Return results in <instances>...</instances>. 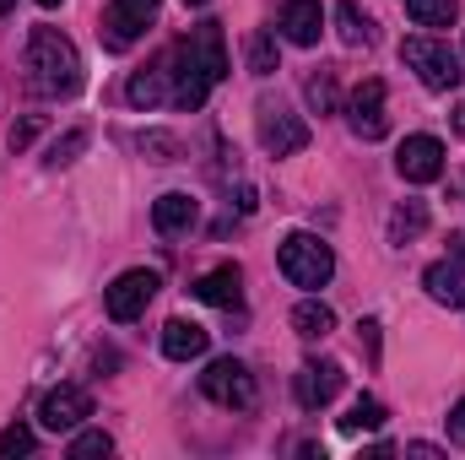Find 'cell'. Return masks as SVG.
<instances>
[{"instance_id":"cell-20","label":"cell","mask_w":465,"mask_h":460,"mask_svg":"<svg viewBox=\"0 0 465 460\" xmlns=\"http://www.w3.org/2000/svg\"><path fill=\"white\" fill-rule=\"evenodd\" d=\"M406 16H411L417 27H455L460 0H406Z\"/></svg>"},{"instance_id":"cell-3","label":"cell","mask_w":465,"mask_h":460,"mask_svg":"<svg viewBox=\"0 0 465 460\" xmlns=\"http://www.w3.org/2000/svg\"><path fill=\"white\" fill-rule=\"evenodd\" d=\"M276 265H282V276H287L292 287H309V293L336 276V255H331V244L314 238V233H287L282 249H276Z\"/></svg>"},{"instance_id":"cell-35","label":"cell","mask_w":465,"mask_h":460,"mask_svg":"<svg viewBox=\"0 0 465 460\" xmlns=\"http://www.w3.org/2000/svg\"><path fill=\"white\" fill-rule=\"evenodd\" d=\"M38 5H44V11H49V5H60V0H38Z\"/></svg>"},{"instance_id":"cell-9","label":"cell","mask_w":465,"mask_h":460,"mask_svg":"<svg viewBox=\"0 0 465 460\" xmlns=\"http://www.w3.org/2000/svg\"><path fill=\"white\" fill-rule=\"evenodd\" d=\"M341 385H347V374H341V363H331V357H309V363L292 374V395H298L303 412L331 406V401L341 395Z\"/></svg>"},{"instance_id":"cell-33","label":"cell","mask_w":465,"mask_h":460,"mask_svg":"<svg viewBox=\"0 0 465 460\" xmlns=\"http://www.w3.org/2000/svg\"><path fill=\"white\" fill-rule=\"evenodd\" d=\"M455 135H465V98H460V109H455Z\"/></svg>"},{"instance_id":"cell-36","label":"cell","mask_w":465,"mask_h":460,"mask_svg":"<svg viewBox=\"0 0 465 460\" xmlns=\"http://www.w3.org/2000/svg\"><path fill=\"white\" fill-rule=\"evenodd\" d=\"M190 5H206V0H190Z\"/></svg>"},{"instance_id":"cell-2","label":"cell","mask_w":465,"mask_h":460,"mask_svg":"<svg viewBox=\"0 0 465 460\" xmlns=\"http://www.w3.org/2000/svg\"><path fill=\"white\" fill-rule=\"evenodd\" d=\"M22 65H27V82H33L44 98H71V93H82V55H76V44H71L60 27H33Z\"/></svg>"},{"instance_id":"cell-27","label":"cell","mask_w":465,"mask_h":460,"mask_svg":"<svg viewBox=\"0 0 465 460\" xmlns=\"http://www.w3.org/2000/svg\"><path fill=\"white\" fill-rule=\"evenodd\" d=\"M109 450H114V439H109V434H98V428H93V434H76V439H71V455H76V460L109 455Z\"/></svg>"},{"instance_id":"cell-26","label":"cell","mask_w":465,"mask_h":460,"mask_svg":"<svg viewBox=\"0 0 465 460\" xmlns=\"http://www.w3.org/2000/svg\"><path fill=\"white\" fill-rule=\"evenodd\" d=\"M33 445H38V439H33V428H27V423H11V428H5V434H0V455H33Z\"/></svg>"},{"instance_id":"cell-10","label":"cell","mask_w":465,"mask_h":460,"mask_svg":"<svg viewBox=\"0 0 465 460\" xmlns=\"http://www.w3.org/2000/svg\"><path fill=\"white\" fill-rule=\"evenodd\" d=\"M93 417V395L82 390V385H54L49 395H44V406H38V423L49 428V434H71V428H82Z\"/></svg>"},{"instance_id":"cell-24","label":"cell","mask_w":465,"mask_h":460,"mask_svg":"<svg viewBox=\"0 0 465 460\" xmlns=\"http://www.w3.org/2000/svg\"><path fill=\"white\" fill-rule=\"evenodd\" d=\"M303 98H309V109H314V115H336V76H331V71H320V76H309V87H303Z\"/></svg>"},{"instance_id":"cell-16","label":"cell","mask_w":465,"mask_h":460,"mask_svg":"<svg viewBox=\"0 0 465 460\" xmlns=\"http://www.w3.org/2000/svg\"><path fill=\"white\" fill-rule=\"evenodd\" d=\"M190 293H195L201 304H217V309H238V304H243V271H238L232 260H228V265H212V271H206V276H201V282H195Z\"/></svg>"},{"instance_id":"cell-17","label":"cell","mask_w":465,"mask_h":460,"mask_svg":"<svg viewBox=\"0 0 465 460\" xmlns=\"http://www.w3.org/2000/svg\"><path fill=\"white\" fill-rule=\"evenodd\" d=\"M168 87H173V76H168V55H157L152 65H141V71L130 76L124 98H130L135 109H157V104H168Z\"/></svg>"},{"instance_id":"cell-4","label":"cell","mask_w":465,"mask_h":460,"mask_svg":"<svg viewBox=\"0 0 465 460\" xmlns=\"http://www.w3.org/2000/svg\"><path fill=\"white\" fill-rule=\"evenodd\" d=\"M401 60L417 71V82L428 87V93H450L455 82H460V55L444 44V38H433V33H417V38H406L401 44Z\"/></svg>"},{"instance_id":"cell-7","label":"cell","mask_w":465,"mask_h":460,"mask_svg":"<svg viewBox=\"0 0 465 460\" xmlns=\"http://www.w3.org/2000/svg\"><path fill=\"white\" fill-rule=\"evenodd\" d=\"M157 11H163V0H109L104 5V44L109 49H130L152 22H157Z\"/></svg>"},{"instance_id":"cell-13","label":"cell","mask_w":465,"mask_h":460,"mask_svg":"<svg viewBox=\"0 0 465 460\" xmlns=\"http://www.w3.org/2000/svg\"><path fill=\"white\" fill-rule=\"evenodd\" d=\"M460 282H465V233H450V260H439V265H428L422 271V287L439 298V304H460L465 293H460Z\"/></svg>"},{"instance_id":"cell-32","label":"cell","mask_w":465,"mask_h":460,"mask_svg":"<svg viewBox=\"0 0 465 460\" xmlns=\"http://www.w3.org/2000/svg\"><path fill=\"white\" fill-rule=\"evenodd\" d=\"M450 434L465 445V401H455V412H450Z\"/></svg>"},{"instance_id":"cell-22","label":"cell","mask_w":465,"mask_h":460,"mask_svg":"<svg viewBox=\"0 0 465 460\" xmlns=\"http://www.w3.org/2000/svg\"><path fill=\"white\" fill-rule=\"evenodd\" d=\"M384 423H390V412H384V401H373V395H357L351 412L341 417L347 434H373V428H384Z\"/></svg>"},{"instance_id":"cell-8","label":"cell","mask_w":465,"mask_h":460,"mask_svg":"<svg viewBox=\"0 0 465 460\" xmlns=\"http://www.w3.org/2000/svg\"><path fill=\"white\" fill-rule=\"evenodd\" d=\"M157 287H163V282H157V271H141V265H135V271H124V276H114V287L104 293V309H109V320H114V325L141 320Z\"/></svg>"},{"instance_id":"cell-14","label":"cell","mask_w":465,"mask_h":460,"mask_svg":"<svg viewBox=\"0 0 465 460\" xmlns=\"http://www.w3.org/2000/svg\"><path fill=\"white\" fill-rule=\"evenodd\" d=\"M325 33V5L320 0H287L282 5V38L298 44V49H314Z\"/></svg>"},{"instance_id":"cell-19","label":"cell","mask_w":465,"mask_h":460,"mask_svg":"<svg viewBox=\"0 0 465 460\" xmlns=\"http://www.w3.org/2000/svg\"><path fill=\"white\" fill-rule=\"evenodd\" d=\"M292 331H298L303 342H325V336L336 331V309L320 304V298H303V304L292 309Z\"/></svg>"},{"instance_id":"cell-31","label":"cell","mask_w":465,"mask_h":460,"mask_svg":"<svg viewBox=\"0 0 465 460\" xmlns=\"http://www.w3.org/2000/svg\"><path fill=\"white\" fill-rule=\"evenodd\" d=\"M357 331H362V342H368V357L379 363V320H362Z\"/></svg>"},{"instance_id":"cell-30","label":"cell","mask_w":465,"mask_h":460,"mask_svg":"<svg viewBox=\"0 0 465 460\" xmlns=\"http://www.w3.org/2000/svg\"><path fill=\"white\" fill-rule=\"evenodd\" d=\"M33 135H38V115H27L16 130H11V152H27V146H33Z\"/></svg>"},{"instance_id":"cell-28","label":"cell","mask_w":465,"mask_h":460,"mask_svg":"<svg viewBox=\"0 0 465 460\" xmlns=\"http://www.w3.org/2000/svg\"><path fill=\"white\" fill-rule=\"evenodd\" d=\"M141 152H152V163H173L179 141H173V135H163V130H152V135H141Z\"/></svg>"},{"instance_id":"cell-6","label":"cell","mask_w":465,"mask_h":460,"mask_svg":"<svg viewBox=\"0 0 465 460\" xmlns=\"http://www.w3.org/2000/svg\"><path fill=\"white\" fill-rule=\"evenodd\" d=\"M201 395L228 406V412H249L254 406V374L238 363V357H217L206 374H201Z\"/></svg>"},{"instance_id":"cell-11","label":"cell","mask_w":465,"mask_h":460,"mask_svg":"<svg viewBox=\"0 0 465 460\" xmlns=\"http://www.w3.org/2000/svg\"><path fill=\"white\" fill-rule=\"evenodd\" d=\"M347 125H351V135H357V141H384L390 115H384V82H379V76H368V82L351 93Z\"/></svg>"},{"instance_id":"cell-18","label":"cell","mask_w":465,"mask_h":460,"mask_svg":"<svg viewBox=\"0 0 465 460\" xmlns=\"http://www.w3.org/2000/svg\"><path fill=\"white\" fill-rule=\"evenodd\" d=\"M206 346H212V331L195 325V320H168V325H163V352H168L173 363L206 357Z\"/></svg>"},{"instance_id":"cell-34","label":"cell","mask_w":465,"mask_h":460,"mask_svg":"<svg viewBox=\"0 0 465 460\" xmlns=\"http://www.w3.org/2000/svg\"><path fill=\"white\" fill-rule=\"evenodd\" d=\"M11 5H16V0H0V16H5V11H11Z\"/></svg>"},{"instance_id":"cell-1","label":"cell","mask_w":465,"mask_h":460,"mask_svg":"<svg viewBox=\"0 0 465 460\" xmlns=\"http://www.w3.org/2000/svg\"><path fill=\"white\" fill-rule=\"evenodd\" d=\"M168 76H173L168 104L195 115V109L206 104V93H212L217 82H228V44H223V27H217V22H201L190 38H179V44L168 49Z\"/></svg>"},{"instance_id":"cell-29","label":"cell","mask_w":465,"mask_h":460,"mask_svg":"<svg viewBox=\"0 0 465 460\" xmlns=\"http://www.w3.org/2000/svg\"><path fill=\"white\" fill-rule=\"evenodd\" d=\"M82 146H87V130H71L65 141H54V146H49V163H71Z\"/></svg>"},{"instance_id":"cell-25","label":"cell","mask_w":465,"mask_h":460,"mask_svg":"<svg viewBox=\"0 0 465 460\" xmlns=\"http://www.w3.org/2000/svg\"><path fill=\"white\" fill-rule=\"evenodd\" d=\"M249 71H254V76H271V71H276V38H271V33H254V38H249Z\"/></svg>"},{"instance_id":"cell-15","label":"cell","mask_w":465,"mask_h":460,"mask_svg":"<svg viewBox=\"0 0 465 460\" xmlns=\"http://www.w3.org/2000/svg\"><path fill=\"white\" fill-rule=\"evenodd\" d=\"M195 217H201V201L184 195V190H168V195H157V206H152V228L163 233V238L190 233L195 228Z\"/></svg>"},{"instance_id":"cell-23","label":"cell","mask_w":465,"mask_h":460,"mask_svg":"<svg viewBox=\"0 0 465 460\" xmlns=\"http://www.w3.org/2000/svg\"><path fill=\"white\" fill-rule=\"evenodd\" d=\"M422 228H428V206H422V201H406V206H395V217H390V238H395V244L417 238Z\"/></svg>"},{"instance_id":"cell-12","label":"cell","mask_w":465,"mask_h":460,"mask_svg":"<svg viewBox=\"0 0 465 460\" xmlns=\"http://www.w3.org/2000/svg\"><path fill=\"white\" fill-rule=\"evenodd\" d=\"M395 168L406 185H433L444 174V141L439 135H406L395 152Z\"/></svg>"},{"instance_id":"cell-5","label":"cell","mask_w":465,"mask_h":460,"mask_svg":"<svg viewBox=\"0 0 465 460\" xmlns=\"http://www.w3.org/2000/svg\"><path fill=\"white\" fill-rule=\"evenodd\" d=\"M254 130H260V146H265L271 157H292V152H303V146H309V125L292 115L287 104H276V98H265V104H260Z\"/></svg>"},{"instance_id":"cell-21","label":"cell","mask_w":465,"mask_h":460,"mask_svg":"<svg viewBox=\"0 0 465 460\" xmlns=\"http://www.w3.org/2000/svg\"><path fill=\"white\" fill-rule=\"evenodd\" d=\"M336 27H341V38H347L351 49L373 44V22H368V11H362L357 0H341V5H336Z\"/></svg>"}]
</instances>
